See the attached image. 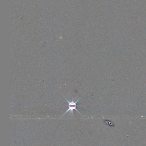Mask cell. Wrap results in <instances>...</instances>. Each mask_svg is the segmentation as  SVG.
Masks as SVG:
<instances>
[{
	"mask_svg": "<svg viewBox=\"0 0 146 146\" xmlns=\"http://www.w3.org/2000/svg\"><path fill=\"white\" fill-rule=\"evenodd\" d=\"M81 98H80L79 99H78L77 101H75V102H74V101H72V102H69L68 100H67L66 99H65L67 100V102L68 103V105L67 106H68L69 108L66 111L64 114H63V115H64L65 114L67 113V112H68V111H70L71 113H73V112L74 110H76L77 111L79 112V111H78V110L76 109V107L77 106H79L77 105V103L80 100Z\"/></svg>",
	"mask_w": 146,
	"mask_h": 146,
	"instance_id": "1",
	"label": "cell"
}]
</instances>
